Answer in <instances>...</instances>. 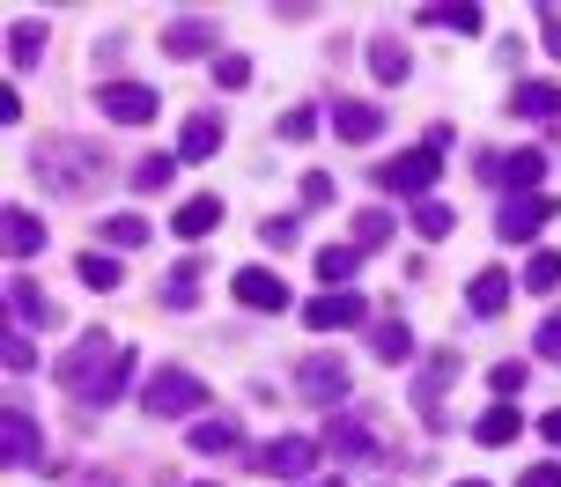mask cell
<instances>
[{"label":"cell","mask_w":561,"mask_h":487,"mask_svg":"<svg viewBox=\"0 0 561 487\" xmlns=\"http://www.w3.org/2000/svg\"><path fill=\"white\" fill-rule=\"evenodd\" d=\"M59 384H67V392H75V399H118V384H126V376H134V355H126V347L118 340H104V333H89V340H75L67 347V355H59Z\"/></svg>","instance_id":"1"},{"label":"cell","mask_w":561,"mask_h":487,"mask_svg":"<svg viewBox=\"0 0 561 487\" xmlns=\"http://www.w3.org/2000/svg\"><path fill=\"white\" fill-rule=\"evenodd\" d=\"M37 177H45L53 193H67V200H75V193H89V185L104 177V155H96L89 141H53L45 155H37Z\"/></svg>","instance_id":"2"},{"label":"cell","mask_w":561,"mask_h":487,"mask_svg":"<svg viewBox=\"0 0 561 487\" xmlns=\"http://www.w3.org/2000/svg\"><path fill=\"white\" fill-rule=\"evenodd\" d=\"M140 406H148L156 421H185V414L207 406V384H199L193 370H156V376H148V392H140Z\"/></svg>","instance_id":"3"},{"label":"cell","mask_w":561,"mask_h":487,"mask_svg":"<svg viewBox=\"0 0 561 487\" xmlns=\"http://www.w3.org/2000/svg\"><path fill=\"white\" fill-rule=\"evenodd\" d=\"M444 177V155H436V141L414 148V155H399V163H377V185L385 193H407V200H428V185Z\"/></svg>","instance_id":"4"},{"label":"cell","mask_w":561,"mask_h":487,"mask_svg":"<svg viewBox=\"0 0 561 487\" xmlns=\"http://www.w3.org/2000/svg\"><path fill=\"white\" fill-rule=\"evenodd\" d=\"M554 214H561V200H547V193H510V207L495 214V236H503V244H533Z\"/></svg>","instance_id":"5"},{"label":"cell","mask_w":561,"mask_h":487,"mask_svg":"<svg viewBox=\"0 0 561 487\" xmlns=\"http://www.w3.org/2000/svg\"><path fill=\"white\" fill-rule=\"evenodd\" d=\"M318 451H325V443H304V436H274V443H259V451H252V473H266V480H304L310 465H318Z\"/></svg>","instance_id":"6"},{"label":"cell","mask_w":561,"mask_h":487,"mask_svg":"<svg viewBox=\"0 0 561 487\" xmlns=\"http://www.w3.org/2000/svg\"><path fill=\"white\" fill-rule=\"evenodd\" d=\"M296 399L340 406L347 399V362H340V355H310V362H296Z\"/></svg>","instance_id":"7"},{"label":"cell","mask_w":561,"mask_h":487,"mask_svg":"<svg viewBox=\"0 0 561 487\" xmlns=\"http://www.w3.org/2000/svg\"><path fill=\"white\" fill-rule=\"evenodd\" d=\"M96 104H104V118H118V126H148V118H156V89L104 82V89H96Z\"/></svg>","instance_id":"8"},{"label":"cell","mask_w":561,"mask_h":487,"mask_svg":"<svg viewBox=\"0 0 561 487\" xmlns=\"http://www.w3.org/2000/svg\"><path fill=\"white\" fill-rule=\"evenodd\" d=\"M363 317H369L363 295H355V288H333V295H318V303L304 311V325L310 333H340V325H363Z\"/></svg>","instance_id":"9"},{"label":"cell","mask_w":561,"mask_h":487,"mask_svg":"<svg viewBox=\"0 0 561 487\" xmlns=\"http://www.w3.org/2000/svg\"><path fill=\"white\" fill-rule=\"evenodd\" d=\"M325 451H333L340 465H377V459H385L377 436H369L363 421H340V414H333V429H325Z\"/></svg>","instance_id":"10"},{"label":"cell","mask_w":561,"mask_h":487,"mask_svg":"<svg viewBox=\"0 0 561 487\" xmlns=\"http://www.w3.org/2000/svg\"><path fill=\"white\" fill-rule=\"evenodd\" d=\"M237 303H244V311H288V281L266 274V266H244V274H237Z\"/></svg>","instance_id":"11"},{"label":"cell","mask_w":561,"mask_h":487,"mask_svg":"<svg viewBox=\"0 0 561 487\" xmlns=\"http://www.w3.org/2000/svg\"><path fill=\"white\" fill-rule=\"evenodd\" d=\"M207 45H215V23H199V15H178V23L163 30V53L170 59H199Z\"/></svg>","instance_id":"12"},{"label":"cell","mask_w":561,"mask_h":487,"mask_svg":"<svg viewBox=\"0 0 561 487\" xmlns=\"http://www.w3.org/2000/svg\"><path fill=\"white\" fill-rule=\"evenodd\" d=\"M0 244H8V258L45 252V222H37V214H23V207H8V222H0Z\"/></svg>","instance_id":"13"},{"label":"cell","mask_w":561,"mask_h":487,"mask_svg":"<svg viewBox=\"0 0 561 487\" xmlns=\"http://www.w3.org/2000/svg\"><path fill=\"white\" fill-rule=\"evenodd\" d=\"M333 134L340 141H377L385 134V112L377 104H333Z\"/></svg>","instance_id":"14"},{"label":"cell","mask_w":561,"mask_h":487,"mask_svg":"<svg viewBox=\"0 0 561 487\" xmlns=\"http://www.w3.org/2000/svg\"><path fill=\"white\" fill-rule=\"evenodd\" d=\"M215 222H222V200H215V193H193V200L170 214V230H178V236H207Z\"/></svg>","instance_id":"15"},{"label":"cell","mask_w":561,"mask_h":487,"mask_svg":"<svg viewBox=\"0 0 561 487\" xmlns=\"http://www.w3.org/2000/svg\"><path fill=\"white\" fill-rule=\"evenodd\" d=\"M215 148H222V118H185V141H178V155H185V163H207V155H215Z\"/></svg>","instance_id":"16"},{"label":"cell","mask_w":561,"mask_h":487,"mask_svg":"<svg viewBox=\"0 0 561 487\" xmlns=\"http://www.w3.org/2000/svg\"><path fill=\"white\" fill-rule=\"evenodd\" d=\"M510 112H525V118H561V82H517Z\"/></svg>","instance_id":"17"},{"label":"cell","mask_w":561,"mask_h":487,"mask_svg":"<svg viewBox=\"0 0 561 487\" xmlns=\"http://www.w3.org/2000/svg\"><path fill=\"white\" fill-rule=\"evenodd\" d=\"M495 177H510L517 193H533L539 177H547V155H539V148H517V155H495Z\"/></svg>","instance_id":"18"},{"label":"cell","mask_w":561,"mask_h":487,"mask_svg":"<svg viewBox=\"0 0 561 487\" xmlns=\"http://www.w3.org/2000/svg\"><path fill=\"white\" fill-rule=\"evenodd\" d=\"M0 429H8V465H37V421H30L23 406H8Z\"/></svg>","instance_id":"19"},{"label":"cell","mask_w":561,"mask_h":487,"mask_svg":"<svg viewBox=\"0 0 561 487\" xmlns=\"http://www.w3.org/2000/svg\"><path fill=\"white\" fill-rule=\"evenodd\" d=\"M37 53H45V23H15L8 30V67H15V74H23V67H37Z\"/></svg>","instance_id":"20"},{"label":"cell","mask_w":561,"mask_h":487,"mask_svg":"<svg viewBox=\"0 0 561 487\" xmlns=\"http://www.w3.org/2000/svg\"><path fill=\"white\" fill-rule=\"evenodd\" d=\"M369 355H377V362H407V355H414V333H407L399 317H385V325L369 333Z\"/></svg>","instance_id":"21"},{"label":"cell","mask_w":561,"mask_h":487,"mask_svg":"<svg viewBox=\"0 0 561 487\" xmlns=\"http://www.w3.org/2000/svg\"><path fill=\"white\" fill-rule=\"evenodd\" d=\"M466 303H473L480 317H495L510 303V274H473V288H466Z\"/></svg>","instance_id":"22"},{"label":"cell","mask_w":561,"mask_h":487,"mask_svg":"<svg viewBox=\"0 0 561 487\" xmlns=\"http://www.w3.org/2000/svg\"><path fill=\"white\" fill-rule=\"evenodd\" d=\"M355 266H363V252H355V244H325V252H318V274H325L333 288L355 281Z\"/></svg>","instance_id":"23"},{"label":"cell","mask_w":561,"mask_h":487,"mask_svg":"<svg viewBox=\"0 0 561 487\" xmlns=\"http://www.w3.org/2000/svg\"><path fill=\"white\" fill-rule=\"evenodd\" d=\"M193 451H199V459H222V451H237V421H229V414H222V421H199V429H193Z\"/></svg>","instance_id":"24"},{"label":"cell","mask_w":561,"mask_h":487,"mask_svg":"<svg viewBox=\"0 0 561 487\" xmlns=\"http://www.w3.org/2000/svg\"><path fill=\"white\" fill-rule=\"evenodd\" d=\"M517 429H525L517 406H488V414H480V443H517Z\"/></svg>","instance_id":"25"},{"label":"cell","mask_w":561,"mask_h":487,"mask_svg":"<svg viewBox=\"0 0 561 487\" xmlns=\"http://www.w3.org/2000/svg\"><path fill=\"white\" fill-rule=\"evenodd\" d=\"M525 288H533V295H554L561 288V252H533L525 258Z\"/></svg>","instance_id":"26"},{"label":"cell","mask_w":561,"mask_h":487,"mask_svg":"<svg viewBox=\"0 0 561 487\" xmlns=\"http://www.w3.org/2000/svg\"><path fill=\"white\" fill-rule=\"evenodd\" d=\"M369 74H377V82H407V53H399L392 37H377V45H369Z\"/></svg>","instance_id":"27"},{"label":"cell","mask_w":561,"mask_h":487,"mask_svg":"<svg viewBox=\"0 0 561 487\" xmlns=\"http://www.w3.org/2000/svg\"><path fill=\"white\" fill-rule=\"evenodd\" d=\"M8 295H15V311H23L30 325H53V295H37V288H30L23 274H15V281H8Z\"/></svg>","instance_id":"28"},{"label":"cell","mask_w":561,"mask_h":487,"mask_svg":"<svg viewBox=\"0 0 561 487\" xmlns=\"http://www.w3.org/2000/svg\"><path fill=\"white\" fill-rule=\"evenodd\" d=\"M104 244H112V252H134V244H148V222H140V214H112V222H104Z\"/></svg>","instance_id":"29"},{"label":"cell","mask_w":561,"mask_h":487,"mask_svg":"<svg viewBox=\"0 0 561 487\" xmlns=\"http://www.w3.org/2000/svg\"><path fill=\"white\" fill-rule=\"evenodd\" d=\"M75 274H82L89 288H118V258H104V252H82V258H75Z\"/></svg>","instance_id":"30"},{"label":"cell","mask_w":561,"mask_h":487,"mask_svg":"<svg viewBox=\"0 0 561 487\" xmlns=\"http://www.w3.org/2000/svg\"><path fill=\"white\" fill-rule=\"evenodd\" d=\"M170 171H178V155H148V163H134V185L140 193H163Z\"/></svg>","instance_id":"31"},{"label":"cell","mask_w":561,"mask_h":487,"mask_svg":"<svg viewBox=\"0 0 561 487\" xmlns=\"http://www.w3.org/2000/svg\"><path fill=\"white\" fill-rule=\"evenodd\" d=\"M414 230L428 236V244H436V236H450V207H444V200H421V207H414Z\"/></svg>","instance_id":"32"},{"label":"cell","mask_w":561,"mask_h":487,"mask_svg":"<svg viewBox=\"0 0 561 487\" xmlns=\"http://www.w3.org/2000/svg\"><path fill=\"white\" fill-rule=\"evenodd\" d=\"M392 236V214H355V252H377Z\"/></svg>","instance_id":"33"},{"label":"cell","mask_w":561,"mask_h":487,"mask_svg":"<svg viewBox=\"0 0 561 487\" xmlns=\"http://www.w3.org/2000/svg\"><path fill=\"white\" fill-rule=\"evenodd\" d=\"M421 23H444V30H480V8H421Z\"/></svg>","instance_id":"34"},{"label":"cell","mask_w":561,"mask_h":487,"mask_svg":"<svg viewBox=\"0 0 561 487\" xmlns=\"http://www.w3.org/2000/svg\"><path fill=\"white\" fill-rule=\"evenodd\" d=\"M488 384L503 392V406H517V392H525V362H495V370H488Z\"/></svg>","instance_id":"35"},{"label":"cell","mask_w":561,"mask_h":487,"mask_svg":"<svg viewBox=\"0 0 561 487\" xmlns=\"http://www.w3.org/2000/svg\"><path fill=\"white\" fill-rule=\"evenodd\" d=\"M215 82H222V89H244V82H252V59H244V53H222V59H215Z\"/></svg>","instance_id":"36"},{"label":"cell","mask_w":561,"mask_h":487,"mask_svg":"<svg viewBox=\"0 0 561 487\" xmlns=\"http://www.w3.org/2000/svg\"><path fill=\"white\" fill-rule=\"evenodd\" d=\"M0 362H8V370L23 376V370H30V362H37V347H30V340H23V333H8V340H0Z\"/></svg>","instance_id":"37"},{"label":"cell","mask_w":561,"mask_h":487,"mask_svg":"<svg viewBox=\"0 0 561 487\" xmlns=\"http://www.w3.org/2000/svg\"><path fill=\"white\" fill-rule=\"evenodd\" d=\"M539 355H547V362H554V370H561V311L547 317V325H539Z\"/></svg>","instance_id":"38"},{"label":"cell","mask_w":561,"mask_h":487,"mask_svg":"<svg viewBox=\"0 0 561 487\" xmlns=\"http://www.w3.org/2000/svg\"><path fill=\"white\" fill-rule=\"evenodd\" d=\"M259 236H266L274 252H288V244H296V222H288V214H274V222H266V230H259Z\"/></svg>","instance_id":"39"},{"label":"cell","mask_w":561,"mask_h":487,"mask_svg":"<svg viewBox=\"0 0 561 487\" xmlns=\"http://www.w3.org/2000/svg\"><path fill=\"white\" fill-rule=\"evenodd\" d=\"M304 200H310V207H325V200H333V177L310 171V177H304Z\"/></svg>","instance_id":"40"},{"label":"cell","mask_w":561,"mask_h":487,"mask_svg":"<svg viewBox=\"0 0 561 487\" xmlns=\"http://www.w3.org/2000/svg\"><path fill=\"white\" fill-rule=\"evenodd\" d=\"M517 487H561V465H525V480Z\"/></svg>","instance_id":"41"},{"label":"cell","mask_w":561,"mask_h":487,"mask_svg":"<svg viewBox=\"0 0 561 487\" xmlns=\"http://www.w3.org/2000/svg\"><path fill=\"white\" fill-rule=\"evenodd\" d=\"M539 30H547V53L561 59V15H554V8H539Z\"/></svg>","instance_id":"42"},{"label":"cell","mask_w":561,"mask_h":487,"mask_svg":"<svg viewBox=\"0 0 561 487\" xmlns=\"http://www.w3.org/2000/svg\"><path fill=\"white\" fill-rule=\"evenodd\" d=\"M539 436H547V443H561V406L547 414V421H539Z\"/></svg>","instance_id":"43"},{"label":"cell","mask_w":561,"mask_h":487,"mask_svg":"<svg viewBox=\"0 0 561 487\" xmlns=\"http://www.w3.org/2000/svg\"><path fill=\"white\" fill-rule=\"evenodd\" d=\"M458 487H488V480H458Z\"/></svg>","instance_id":"44"}]
</instances>
